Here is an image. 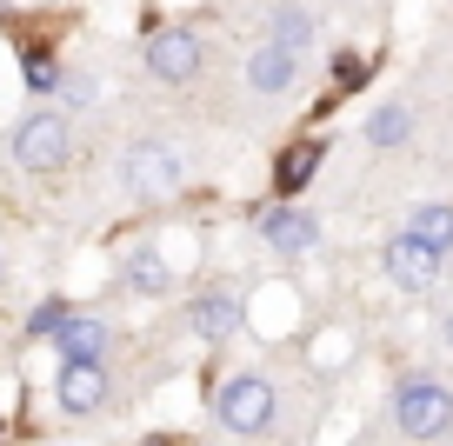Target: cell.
I'll list each match as a JSON object with an SVG mask.
<instances>
[{
  "label": "cell",
  "mask_w": 453,
  "mask_h": 446,
  "mask_svg": "<svg viewBox=\"0 0 453 446\" xmlns=\"http://www.w3.org/2000/svg\"><path fill=\"white\" fill-rule=\"evenodd\" d=\"M394 427L407 433V440H440V433L453 427V393L440 387V380H407V387L394 393Z\"/></svg>",
  "instance_id": "1"
},
{
  "label": "cell",
  "mask_w": 453,
  "mask_h": 446,
  "mask_svg": "<svg viewBox=\"0 0 453 446\" xmlns=\"http://www.w3.org/2000/svg\"><path fill=\"white\" fill-rule=\"evenodd\" d=\"M213 413H220L226 433H267V427H273V387H267L260 373L226 380L220 400H213Z\"/></svg>",
  "instance_id": "2"
},
{
  "label": "cell",
  "mask_w": 453,
  "mask_h": 446,
  "mask_svg": "<svg viewBox=\"0 0 453 446\" xmlns=\"http://www.w3.org/2000/svg\"><path fill=\"white\" fill-rule=\"evenodd\" d=\"M127 194L134 200H173L180 194V154L160 147V140H141L127 154Z\"/></svg>",
  "instance_id": "3"
},
{
  "label": "cell",
  "mask_w": 453,
  "mask_h": 446,
  "mask_svg": "<svg viewBox=\"0 0 453 446\" xmlns=\"http://www.w3.org/2000/svg\"><path fill=\"white\" fill-rule=\"evenodd\" d=\"M14 160L27 173H54L60 160H67V120H60V113H34V120H20Z\"/></svg>",
  "instance_id": "4"
},
{
  "label": "cell",
  "mask_w": 453,
  "mask_h": 446,
  "mask_svg": "<svg viewBox=\"0 0 453 446\" xmlns=\"http://www.w3.org/2000/svg\"><path fill=\"white\" fill-rule=\"evenodd\" d=\"M387 280L407 293H426L440 280V247H426L420 234H400L394 247H387Z\"/></svg>",
  "instance_id": "5"
},
{
  "label": "cell",
  "mask_w": 453,
  "mask_h": 446,
  "mask_svg": "<svg viewBox=\"0 0 453 446\" xmlns=\"http://www.w3.org/2000/svg\"><path fill=\"white\" fill-rule=\"evenodd\" d=\"M147 67H154V81H194L200 41H194L187 27H160L154 41H147Z\"/></svg>",
  "instance_id": "6"
},
{
  "label": "cell",
  "mask_w": 453,
  "mask_h": 446,
  "mask_svg": "<svg viewBox=\"0 0 453 446\" xmlns=\"http://www.w3.org/2000/svg\"><path fill=\"white\" fill-rule=\"evenodd\" d=\"M260 240H267L273 253H313L320 227H313V213H300V207H267L260 213Z\"/></svg>",
  "instance_id": "7"
},
{
  "label": "cell",
  "mask_w": 453,
  "mask_h": 446,
  "mask_svg": "<svg viewBox=\"0 0 453 446\" xmlns=\"http://www.w3.org/2000/svg\"><path fill=\"white\" fill-rule=\"evenodd\" d=\"M60 406H67V413H100V406H107V373H100V360H67L60 366Z\"/></svg>",
  "instance_id": "8"
},
{
  "label": "cell",
  "mask_w": 453,
  "mask_h": 446,
  "mask_svg": "<svg viewBox=\"0 0 453 446\" xmlns=\"http://www.w3.org/2000/svg\"><path fill=\"white\" fill-rule=\"evenodd\" d=\"M187 320H194L200 340H234L241 334V300H234V293H200Z\"/></svg>",
  "instance_id": "9"
},
{
  "label": "cell",
  "mask_w": 453,
  "mask_h": 446,
  "mask_svg": "<svg viewBox=\"0 0 453 446\" xmlns=\"http://www.w3.org/2000/svg\"><path fill=\"white\" fill-rule=\"evenodd\" d=\"M247 87H254V94H287V87H294V47L267 41L247 60Z\"/></svg>",
  "instance_id": "10"
},
{
  "label": "cell",
  "mask_w": 453,
  "mask_h": 446,
  "mask_svg": "<svg viewBox=\"0 0 453 446\" xmlns=\"http://www.w3.org/2000/svg\"><path fill=\"white\" fill-rule=\"evenodd\" d=\"M54 340H60V353H67V360H100V353H107V327L87 320V313H67Z\"/></svg>",
  "instance_id": "11"
},
{
  "label": "cell",
  "mask_w": 453,
  "mask_h": 446,
  "mask_svg": "<svg viewBox=\"0 0 453 446\" xmlns=\"http://www.w3.org/2000/svg\"><path fill=\"white\" fill-rule=\"evenodd\" d=\"M407 234H420L426 247L453 253V207H440V200H420V207H413V220H407Z\"/></svg>",
  "instance_id": "12"
},
{
  "label": "cell",
  "mask_w": 453,
  "mask_h": 446,
  "mask_svg": "<svg viewBox=\"0 0 453 446\" xmlns=\"http://www.w3.org/2000/svg\"><path fill=\"white\" fill-rule=\"evenodd\" d=\"M127 280H134L141 293H160V287H167V266H160V253H154V247H134V253H127Z\"/></svg>",
  "instance_id": "13"
},
{
  "label": "cell",
  "mask_w": 453,
  "mask_h": 446,
  "mask_svg": "<svg viewBox=\"0 0 453 446\" xmlns=\"http://www.w3.org/2000/svg\"><path fill=\"white\" fill-rule=\"evenodd\" d=\"M407 140V107H380L367 120V147H400Z\"/></svg>",
  "instance_id": "14"
},
{
  "label": "cell",
  "mask_w": 453,
  "mask_h": 446,
  "mask_svg": "<svg viewBox=\"0 0 453 446\" xmlns=\"http://www.w3.org/2000/svg\"><path fill=\"white\" fill-rule=\"evenodd\" d=\"M313 167H320V147H313V140H300L294 154H287V160H280V187H287V194H294V187H300V181H307V173H313Z\"/></svg>",
  "instance_id": "15"
},
{
  "label": "cell",
  "mask_w": 453,
  "mask_h": 446,
  "mask_svg": "<svg viewBox=\"0 0 453 446\" xmlns=\"http://www.w3.org/2000/svg\"><path fill=\"white\" fill-rule=\"evenodd\" d=\"M273 41H280V47H307L313 41V20L300 14V7H280V14H273Z\"/></svg>",
  "instance_id": "16"
},
{
  "label": "cell",
  "mask_w": 453,
  "mask_h": 446,
  "mask_svg": "<svg viewBox=\"0 0 453 446\" xmlns=\"http://www.w3.org/2000/svg\"><path fill=\"white\" fill-rule=\"evenodd\" d=\"M27 87H34V94H54V87H60V67H54L47 54H27Z\"/></svg>",
  "instance_id": "17"
},
{
  "label": "cell",
  "mask_w": 453,
  "mask_h": 446,
  "mask_svg": "<svg viewBox=\"0 0 453 446\" xmlns=\"http://www.w3.org/2000/svg\"><path fill=\"white\" fill-rule=\"evenodd\" d=\"M60 320H67V307H60V300H47V307L27 320V334H60Z\"/></svg>",
  "instance_id": "18"
},
{
  "label": "cell",
  "mask_w": 453,
  "mask_h": 446,
  "mask_svg": "<svg viewBox=\"0 0 453 446\" xmlns=\"http://www.w3.org/2000/svg\"><path fill=\"white\" fill-rule=\"evenodd\" d=\"M60 87H67L73 107H87V100H94V81H81V73H73V81H60Z\"/></svg>",
  "instance_id": "19"
},
{
  "label": "cell",
  "mask_w": 453,
  "mask_h": 446,
  "mask_svg": "<svg viewBox=\"0 0 453 446\" xmlns=\"http://www.w3.org/2000/svg\"><path fill=\"white\" fill-rule=\"evenodd\" d=\"M447 347H453V320H447Z\"/></svg>",
  "instance_id": "20"
}]
</instances>
